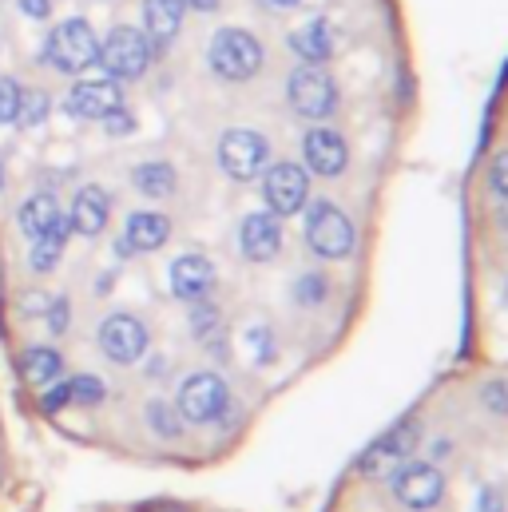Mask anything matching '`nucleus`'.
<instances>
[{
  "instance_id": "nucleus-1",
  "label": "nucleus",
  "mask_w": 508,
  "mask_h": 512,
  "mask_svg": "<svg viewBox=\"0 0 508 512\" xmlns=\"http://www.w3.org/2000/svg\"><path fill=\"white\" fill-rule=\"evenodd\" d=\"M44 60H48L52 68L76 76V72H84V68H92V64L100 60V36L92 32L88 20L72 16V20H64V24L52 28V36H48V44H44Z\"/></svg>"
},
{
  "instance_id": "nucleus-2",
  "label": "nucleus",
  "mask_w": 508,
  "mask_h": 512,
  "mask_svg": "<svg viewBox=\"0 0 508 512\" xmlns=\"http://www.w3.org/2000/svg\"><path fill=\"white\" fill-rule=\"evenodd\" d=\"M207 60H211L215 76H223V80H251L262 68V44L243 28H223V32H215Z\"/></svg>"
},
{
  "instance_id": "nucleus-3",
  "label": "nucleus",
  "mask_w": 508,
  "mask_h": 512,
  "mask_svg": "<svg viewBox=\"0 0 508 512\" xmlns=\"http://www.w3.org/2000/svg\"><path fill=\"white\" fill-rule=\"evenodd\" d=\"M306 243L322 258H346L354 251V223L330 199H318L306 211Z\"/></svg>"
},
{
  "instance_id": "nucleus-4",
  "label": "nucleus",
  "mask_w": 508,
  "mask_h": 512,
  "mask_svg": "<svg viewBox=\"0 0 508 512\" xmlns=\"http://www.w3.org/2000/svg\"><path fill=\"white\" fill-rule=\"evenodd\" d=\"M112 80H135L147 72L151 64V40L139 32V28H112L108 40L100 44V60H96Z\"/></svg>"
},
{
  "instance_id": "nucleus-5",
  "label": "nucleus",
  "mask_w": 508,
  "mask_h": 512,
  "mask_svg": "<svg viewBox=\"0 0 508 512\" xmlns=\"http://www.w3.org/2000/svg\"><path fill=\"white\" fill-rule=\"evenodd\" d=\"M286 96H290V108L306 120H326L338 108V84H334V76L322 72V64L298 68L286 84Z\"/></svg>"
},
{
  "instance_id": "nucleus-6",
  "label": "nucleus",
  "mask_w": 508,
  "mask_h": 512,
  "mask_svg": "<svg viewBox=\"0 0 508 512\" xmlns=\"http://www.w3.org/2000/svg\"><path fill=\"white\" fill-rule=\"evenodd\" d=\"M270 159V143L251 128H235L219 139V167L235 179V183H251Z\"/></svg>"
},
{
  "instance_id": "nucleus-7",
  "label": "nucleus",
  "mask_w": 508,
  "mask_h": 512,
  "mask_svg": "<svg viewBox=\"0 0 508 512\" xmlns=\"http://www.w3.org/2000/svg\"><path fill=\"white\" fill-rule=\"evenodd\" d=\"M231 401V389L219 374H191L187 382L179 385V417L191 425H207L215 421Z\"/></svg>"
},
{
  "instance_id": "nucleus-8",
  "label": "nucleus",
  "mask_w": 508,
  "mask_h": 512,
  "mask_svg": "<svg viewBox=\"0 0 508 512\" xmlns=\"http://www.w3.org/2000/svg\"><path fill=\"white\" fill-rule=\"evenodd\" d=\"M262 195L270 203V215H298L310 195V179L298 163H274L262 179Z\"/></svg>"
},
{
  "instance_id": "nucleus-9",
  "label": "nucleus",
  "mask_w": 508,
  "mask_h": 512,
  "mask_svg": "<svg viewBox=\"0 0 508 512\" xmlns=\"http://www.w3.org/2000/svg\"><path fill=\"white\" fill-rule=\"evenodd\" d=\"M413 449H417V425H397L362 453L358 469L362 477H393Z\"/></svg>"
},
{
  "instance_id": "nucleus-10",
  "label": "nucleus",
  "mask_w": 508,
  "mask_h": 512,
  "mask_svg": "<svg viewBox=\"0 0 508 512\" xmlns=\"http://www.w3.org/2000/svg\"><path fill=\"white\" fill-rule=\"evenodd\" d=\"M100 350H104V358H112L120 366L139 362L147 350V326L135 314H108L100 326Z\"/></svg>"
},
{
  "instance_id": "nucleus-11",
  "label": "nucleus",
  "mask_w": 508,
  "mask_h": 512,
  "mask_svg": "<svg viewBox=\"0 0 508 512\" xmlns=\"http://www.w3.org/2000/svg\"><path fill=\"white\" fill-rule=\"evenodd\" d=\"M120 108H124V92L116 80H84L64 100V112L72 120H108Z\"/></svg>"
},
{
  "instance_id": "nucleus-12",
  "label": "nucleus",
  "mask_w": 508,
  "mask_h": 512,
  "mask_svg": "<svg viewBox=\"0 0 508 512\" xmlns=\"http://www.w3.org/2000/svg\"><path fill=\"white\" fill-rule=\"evenodd\" d=\"M393 493L405 509H433L445 497V477L441 469L417 461V465H401L393 477Z\"/></svg>"
},
{
  "instance_id": "nucleus-13",
  "label": "nucleus",
  "mask_w": 508,
  "mask_h": 512,
  "mask_svg": "<svg viewBox=\"0 0 508 512\" xmlns=\"http://www.w3.org/2000/svg\"><path fill=\"white\" fill-rule=\"evenodd\" d=\"M108 215H112V199L100 183H88L76 191L72 199V211H68V231L84 235V239H96L104 227H108Z\"/></svg>"
},
{
  "instance_id": "nucleus-14",
  "label": "nucleus",
  "mask_w": 508,
  "mask_h": 512,
  "mask_svg": "<svg viewBox=\"0 0 508 512\" xmlns=\"http://www.w3.org/2000/svg\"><path fill=\"white\" fill-rule=\"evenodd\" d=\"M215 286V266L203 255H179L171 262V294L183 302H203Z\"/></svg>"
},
{
  "instance_id": "nucleus-15",
  "label": "nucleus",
  "mask_w": 508,
  "mask_h": 512,
  "mask_svg": "<svg viewBox=\"0 0 508 512\" xmlns=\"http://www.w3.org/2000/svg\"><path fill=\"white\" fill-rule=\"evenodd\" d=\"M239 247L251 262H270L282 247V223L278 215L270 211H254L243 219V231H239Z\"/></svg>"
},
{
  "instance_id": "nucleus-16",
  "label": "nucleus",
  "mask_w": 508,
  "mask_h": 512,
  "mask_svg": "<svg viewBox=\"0 0 508 512\" xmlns=\"http://www.w3.org/2000/svg\"><path fill=\"white\" fill-rule=\"evenodd\" d=\"M302 155H306V167L318 171V175H342L346 167V139L334 128H314L306 131L302 139Z\"/></svg>"
},
{
  "instance_id": "nucleus-17",
  "label": "nucleus",
  "mask_w": 508,
  "mask_h": 512,
  "mask_svg": "<svg viewBox=\"0 0 508 512\" xmlns=\"http://www.w3.org/2000/svg\"><path fill=\"white\" fill-rule=\"evenodd\" d=\"M171 239V219L159 215V211H135L127 219L124 239H120V255H131V251H159L163 243Z\"/></svg>"
},
{
  "instance_id": "nucleus-18",
  "label": "nucleus",
  "mask_w": 508,
  "mask_h": 512,
  "mask_svg": "<svg viewBox=\"0 0 508 512\" xmlns=\"http://www.w3.org/2000/svg\"><path fill=\"white\" fill-rule=\"evenodd\" d=\"M290 48H294V56L306 60V64H326V60L334 56L338 40H334V28H330L326 20H306L302 28L290 32Z\"/></svg>"
},
{
  "instance_id": "nucleus-19",
  "label": "nucleus",
  "mask_w": 508,
  "mask_h": 512,
  "mask_svg": "<svg viewBox=\"0 0 508 512\" xmlns=\"http://www.w3.org/2000/svg\"><path fill=\"white\" fill-rule=\"evenodd\" d=\"M183 12H187V0H143V24H147L143 36L151 44H167L179 32Z\"/></svg>"
},
{
  "instance_id": "nucleus-20",
  "label": "nucleus",
  "mask_w": 508,
  "mask_h": 512,
  "mask_svg": "<svg viewBox=\"0 0 508 512\" xmlns=\"http://www.w3.org/2000/svg\"><path fill=\"white\" fill-rule=\"evenodd\" d=\"M64 219V211H60V199L56 195H32L24 207H20V231L28 235V239H40L44 231H52L56 223Z\"/></svg>"
},
{
  "instance_id": "nucleus-21",
  "label": "nucleus",
  "mask_w": 508,
  "mask_h": 512,
  "mask_svg": "<svg viewBox=\"0 0 508 512\" xmlns=\"http://www.w3.org/2000/svg\"><path fill=\"white\" fill-rule=\"evenodd\" d=\"M60 370H64V358L52 346H32L20 358V378L28 385H52L60 378Z\"/></svg>"
},
{
  "instance_id": "nucleus-22",
  "label": "nucleus",
  "mask_w": 508,
  "mask_h": 512,
  "mask_svg": "<svg viewBox=\"0 0 508 512\" xmlns=\"http://www.w3.org/2000/svg\"><path fill=\"white\" fill-rule=\"evenodd\" d=\"M64 243H68V219H60L52 231H44L40 239H32V255H28L32 270L36 274H48L60 262V255H64Z\"/></svg>"
},
{
  "instance_id": "nucleus-23",
  "label": "nucleus",
  "mask_w": 508,
  "mask_h": 512,
  "mask_svg": "<svg viewBox=\"0 0 508 512\" xmlns=\"http://www.w3.org/2000/svg\"><path fill=\"white\" fill-rule=\"evenodd\" d=\"M131 183L147 195V199H167L175 191V167L171 163H139L131 171Z\"/></svg>"
},
{
  "instance_id": "nucleus-24",
  "label": "nucleus",
  "mask_w": 508,
  "mask_h": 512,
  "mask_svg": "<svg viewBox=\"0 0 508 512\" xmlns=\"http://www.w3.org/2000/svg\"><path fill=\"white\" fill-rule=\"evenodd\" d=\"M147 421H151V429L159 437H179V409H171L163 401H151L147 405Z\"/></svg>"
},
{
  "instance_id": "nucleus-25",
  "label": "nucleus",
  "mask_w": 508,
  "mask_h": 512,
  "mask_svg": "<svg viewBox=\"0 0 508 512\" xmlns=\"http://www.w3.org/2000/svg\"><path fill=\"white\" fill-rule=\"evenodd\" d=\"M20 100H24V88L8 76H0V124H16L20 116Z\"/></svg>"
},
{
  "instance_id": "nucleus-26",
  "label": "nucleus",
  "mask_w": 508,
  "mask_h": 512,
  "mask_svg": "<svg viewBox=\"0 0 508 512\" xmlns=\"http://www.w3.org/2000/svg\"><path fill=\"white\" fill-rule=\"evenodd\" d=\"M44 116H48V96H44V92H24L16 124H20V128H36Z\"/></svg>"
},
{
  "instance_id": "nucleus-27",
  "label": "nucleus",
  "mask_w": 508,
  "mask_h": 512,
  "mask_svg": "<svg viewBox=\"0 0 508 512\" xmlns=\"http://www.w3.org/2000/svg\"><path fill=\"white\" fill-rule=\"evenodd\" d=\"M72 385V401L76 405H100L104 397H108V389H104V382L100 378H92V374H84V378H76Z\"/></svg>"
},
{
  "instance_id": "nucleus-28",
  "label": "nucleus",
  "mask_w": 508,
  "mask_h": 512,
  "mask_svg": "<svg viewBox=\"0 0 508 512\" xmlns=\"http://www.w3.org/2000/svg\"><path fill=\"white\" fill-rule=\"evenodd\" d=\"M68 401H72V385L56 382L52 389H48V393H44V397H40V409H44V413H60Z\"/></svg>"
},
{
  "instance_id": "nucleus-29",
  "label": "nucleus",
  "mask_w": 508,
  "mask_h": 512,
  "mask_svg": "<svg viewBox=\"0 0 508 512\" xmlns=\"http://www.w3.org/2000/svg\"><path fill=\"white\" fill-rule=\"evenodd\" d=\"M68 298H52L48 302V326H52V334H64L68 330Z\"/></svg>"
},
{
  "instance_id": "nucleus-30",
  "label": "nucleus",
  "mask_w": 508,
  "mask_h": 512,
  "mask_svg": "<svg viewBox=\"0 0 508 512\" xmlns=\"http://www.w3.org/2000/svg\"><path fill=\"white\" fill-rule=\"evenodd\" d=\"M485 405H489L493 413H508V382L485 385Z\"/></svg>"
},
{
  "instance_id": "nucleus-31",
  "label": "nucleus",
  "mask_w": 508,
  "mask_h": 512,
  "mask_svg": "<svg viewBox=\"0 0 508 512\" xmlns=\"http://www.w3.org/2000/svg\"><path fill=\"white\" fill-rule=\"evenodd\" d=\"M298 298H302L306 306L322 302V298H326V282H322V278H302V282H298Z\"/></svg>"
},
{
  "instance_id": "nucleus-32",
  "label": "nucleus",
  "mask_w": 508,
  "mask_h": 512,
  "mask_svg": "<svg viewBox=\"0 0 508 512\" xmlns=\"http://www.w3.org/2000/svg\"><path fill=\"white\" fill-rule=\"evenodd\" d=\"M493 187H497V195L508 203V151H501L493 159Z\"/></svg>"
},
{
  "instance_id": "nucleus-33",
  "label": "nucleus",
  "mask_w": 508,
  "mask_h": 512,
  "mask_svg": "<svg viewBox=\"0 0 508 512\" xmlns=\"http://www.w3.org/2000/svg\"><path fill=\"white\" fill-rule=\"evenodd\" d=\"M473 512H505V497H501L497 489H481L477 509H473Z\"/></svg>"
},
{
  "instance_id": "nucleus-34",
  "label": "nucleus",
  "mask_w": 508,
  "mask_h": 512,
  "mask_svg": "<svg viewBox=\"0 0 508 512\" xmlns=\"http://www.w3.org/2000/svg\"><path fill=\"white\" fill-rule=\"evenodd\" d=\"M16 4H20V12L32 16V20H44V16L52 12V0H16Z\"/></svg>"
},
{
  "instance_id": "nucleus-35",
  "label": "nucleus",
  "mask_w": 508,
  "mask_h": 512,
  "mask_svg": "<svg viewBox=\"0 0 508 512\" xmlns=\"http://www.w3.org/2000/svg\"><path fill=\"white\" fill-rule=\"evenodd\" d=\"M187 8H195V12H215L219 0H187Z\"/></svg>"
},
{
  "instance_id": "nucleus-36",
  "label": "nucleus",
  "mask_w": 508,
  "mask_h": 512,
  "mask_svg": "<svg viewBox=\"0 0 508 512\" xmlns=\"http://www.w3.org/2000/svg\"><path fill=\"white\" fill-rule=\"evenodd\" d=\"M270 4H278V8H294L298 0H270Z\"/></svg>"
},
{
  "instance_id": "nucleus-37",
  "label": "nucleus",
  "mask_w": 508,
  "mask_h": 512,
  "mask_svg": "<svg viewBox=\"0 0 508 512\" xmlns=\"http://www.w3.org/2000/svg\"><path fill=\"white\" fill-rule=\"evenodd\" d=\"M0 187H4V167H0Z\"/></svg>"
}]
</instances>
